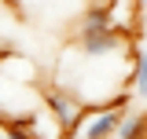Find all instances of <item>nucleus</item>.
Here are the masks:
<instances>
[{
  "label": "nucleus",
  "instance_id": "423d86ee",
  "mask_svg": "<svg viewBox=\"0 0 147 139\" xmlns=\"http://www.w3.org/2000/svg\"><path fill=\"white\" fill-rule=\"evenodd\" d=\"M140 7H147V0H140Z\"/></svg>",
  "mask_w": 147,
  "mask_h": 139
},
{
  "label": "nucleus",
  "instance_id": "20e7f679",
  "mask_svg": "<svg viewBox=\"0 0 147 139\" xmlns=\"http://www.w3.org/2000/svg\"><path fill=\"white\" fill-rule=\"evenodd\" d=\"M114 139H147V114H129L125 110Z\"/></svg>",
  "mask_w": 147,
  "mask_h": 139
},
{
  "label": "nucleus",
  "instance_id": "39448f33",
  "mask_svg": "<svg viewBox=\"0 0 147 139\" xmlns=\"http://www.w3.org/2000/svg\"><path fill=\"white\" fill-rule=\"evenodd\" d=\"M59 139H77V136H59Z\"/></svg>",
  "mask_w": 147,
  "mask_h": 139
},
{
  "label": "nucleus",
  "instance_id": "f03ea898",
  "mask_svg": "<svg viewBox=\"0 0 147 139\" xmlns=\"http://www.w3.org/2000/svg\"><path fill=\"white\" fill-rule=\"evenodd\" d=\"M44 106H48V114L55 117V124L63 132H74L77 121L85 117V110H88V106H81V99L74 95L70 88H48L44 92Z\"/></svg>",
  "mask_w": 147,
  "mask_h": 139
},
{
  "label": "nucleus",
  "instance_id": "7ed1b4c3",
  "mask_svg": "<svg viewBox=\"0 0 147 139\" xmlns=\"http://www.w3.org/2000/svg\"><path fill=\"white\" fill-rule=\"evenodd\" d=\"M129 84L132 92L147 99V48H132V70H129Z\"/></svg>",
  "mask_w": 147,
  "mask_h": 139
},
{
  "label": "nucleus",
  "instance_id": "f257e3e1",
  "mask_svg": "<svg viewBox=\"0 0 147 139\" xmlns=\"http://www.w3.org/2000/svg\"><path fill=\"white\" fill-rule=\"evenodd\" d=\"M121 117H125L121 103L88 106V110H85V117H81V121H77V128H74V136H77V139H110V136H118Z\"/></svg>",
  "mask_w": 147,
  "mask_h": 139
}]
</instances>
